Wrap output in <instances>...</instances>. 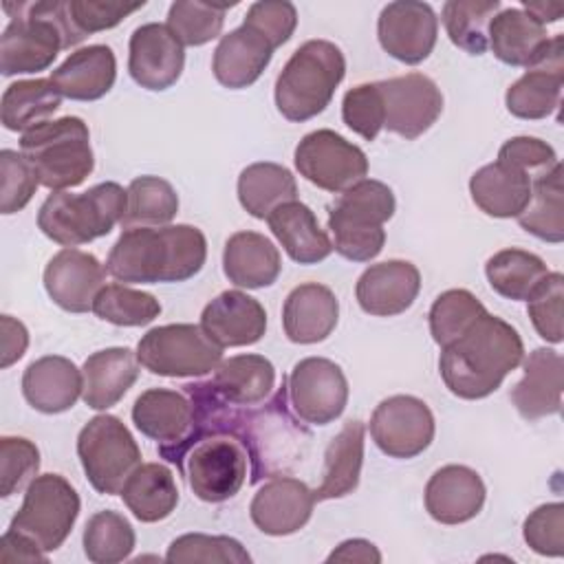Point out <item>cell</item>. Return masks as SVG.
I'll list each match as a JSON object with an SVG mask.
<instances>
[{"mask_svg": "<svg viewBox=\"0 0 564 564\" xmlns=\"http://www.w3.org/2000/svg\"><path fill=\"white\" fill-rule=\"evenodd\" d=\"M234 4L176 0L170 4L167 26L183 46H203L220 35L227 9Z\"/></svg>", "mask_w": 564, "mask_h": 564, "instance_id": "46", "label": "cell"}, {"mask_svg": "<svg viewBox=\"0 0 564 564\" xmlns=\"http://www.w3.org/2000/svg\"><path fill=\"white\" fill-rule=\"evenodd\" d=\"M562 302H564V275L560 271H549V275L527 297L529 319L535 333L549 344H560L564 339Z\"/></svg>", "mask_w": 564, "mask_h": 564, "instance_id": "49", "label": "cell"}, {"mask_svg": "<svg viewBox=\"0 0 564 564\" xmlns=\"http://www.w3.org/2000/svg\"><path fill=\"white\" fill-rule=\"evenodd\" d=\"M128 192L106 181L82 194L68 189L46 196L37 212L40 231L62 247H77L108 236L123 220Z\"/></svg>", "mask_w": 564, "mask_h": 564, "instance_id": "5", "label": "cell"}, {"mask_svg": "<svg viewBox=\"0 0 564 564\" xmlns=\"http://www.w3.org/2000/svg\"><path fill=\"white\" fill-rule=\"evenodd\" d=\"M500 9V0H447L441 20L454 46L482 55L489 48V24Z\"/></svg>", "mask_w": 564, "mask_h": 564, "instance_id": "43", "label": "cell"}, {"mask_svg": "<svg viewBox=\"0 0 564 564\" xmlns=\"http://www.w3.org/2000/svg\"><path fill=\"white\" fill-rule=\"evenodd\" d=\"M37 187L40 178L29 159L18 150L4 148L0 152V212L9 216L24 209Z\"/></svg>", "mask_w": 564, "mask_h": 564, "instance_id": "50", "label": "cell"}, {"mask_svg": "<svg viewBox=\"0 0 564 564\" xmlns=\"http://www.w3.org/2000/svg\"><path fill=\"white\" fill-rule=\"evenodd\" d=\"M200 326L223 348L251 346L264 337L267 311L256 297L231 289L205 304Z\"/></svg>", "mask_w": 564, "mask_h": 564, "instance_id": "23", "label": "cell"}, {"mask_svg": "<svg viewBox=\"0 0 564 564\" xmlns=\"http://www.w3.org/2000/svg\"><path fill=\"white\" fill-rule=\"evenodd\" d=\"M137 359L159 377H203L223 361V346L200 324H165L139 339Z\"/></svg>", "mask_w": 564, "mask_h": 564, "instance_id": "10", "label": "cell"}, {"mask_svg": "<svg viewBox=\"0 0 564 564\" xmlns=\"http://www.w3.org/2000/svg\"><path fill=\"white\" fill-rule=\"evenodd\" d=\"M485 304L467 289L443 291L427 315L432 339L443 348L458 339L482 313Z\"/></svg>", "mask_w": 564, "mask_h": 564, "instance_id": "47", "label": "cell"}, {"mask_svg": "<svg viewBox=\"0 0 564 564\" xmlns=\"http://www.w3.org/2000/svg\"><path fill=\"white\" fill-rule=\"evenodd\" d=\"M20 152L35 167L40 185L53 192L82 185L95 167L90 130L73 115L26 130L20 137Z\"/></svg>", "mask_w": 564, "mask_h": 564, "instance_id": "7", "label": "cell"}, {"mask_svg": "<svg viewBox=\"0 0 564 564\" xmlns=\"http://www.w3.org/2000/svg\"><path fill=\"white\" fill-rule=\"evenodd\" d=\"M498 161L524 170L533 181L560 163L555 150L538 137H513L505 141L498 150Z\"/></svg>", "mask_w": 564, "mask_h": 564, "instance_id": "56", "label": "cell"}, {"mask_svg": "<svg viewBox=\"0 0 564 564\" xmlns=\"http://www.w3.org/2000/svg\"><path fill=\"white\" fill-rule=\"evenodd\" d=\"M242 24L278 48L291 40L297 26V9L286 0H260L247 9Z\"/></svg>", "mask_w": 564, "mask_h": 564, "instance_id": "54", "label": "cell"}, {"mask_svg": "<svg viewBox=\"0 0 564 564\" xmlns=\"http://www.w3.org/2000/svg\"><path fill=\"white\" fill-rule=\"evenodd\" d=\"M62 97L73 101L101 99L117 79V59L110 46L90 44L73 51L48 77Z\"/></svg>", "mask_w": 564, "mask_h": 564, "instance_id": "28", "label": "cell"}, {"mask_svg": "<svg viewBox=\"0 0 564 564\" xmlns=\"http://www.w3.org/2000/svg\"><path fill=\"white\" fill-rule=\"evenodd\" d=\"M9 24L0 37V70L4 77L46 70L62 48L79 44L86 35L75 26L68 0L4 2Z\"/></svg>", "mask_w": 564, "mask_h": 564, "instance_id": "3", "label": "cell"}, {"mask_svg": "<svg viewBox=\"0 0 564 564\" xmlns=\"http://www.w3.org/2000/svg\"><path fill=\"white\" fill-rule=\"evenodd\" d=\"M533 178L505 161H494L476 170L469 178L471 200L494 218H518L531 200Z\"/></svg>", "mask_w": 564, "mask_h": 564, "instance_id": "30", "label": "cell"}, {"mask_svg": "<svg viewBox=\"0 0 564 564\" xmlns=\"http://www.w3.org/2000/svg\"><path fill=\"white\" fill-rule=\"evenodd\" d=\"M383 99V128L408 141L427 132L443 112V93L423 73H408L377 82Z\"/></svg>", "mask_w": 564, "mask_h": 564, "instance_id": "16", "label": "cell"}, {"mask_svg": "<svg viewBox=\"0 0 564 564\" xmlns=\"http://www.w3.org/2000/svg\"><path fill=\"white\" fill-rule=\"evenodd\" d=\"M93 313L115 326H145L161 315V302L128 284H106L93 302Z\"/></svg>", "mask_w": 564, "mask_h": 564, "instance_id": "45", "label": "cell"}, {"mask_svg": "<svg viewBox=\"0 0 564 564\" xmlns=\"http://www.w3.org/2000/svg\"><path fill=\"white\" fill-rule=\"evenodd\" d=\"M397 200L392 189L375 178H364L339 194L328 207L333 249L352 262H370L386 242L383 223L392 218Z\"/></svg>", "mask_w": 564, "mask_h": 564, "instance_id": "6", "label": "cell"}, {"mask_svg": "<svg viewBox=\"0 0 564 564\" xmlns=\"http://www.w3.org/2000/svg\"><path fill=\"white\" fill-rule=\"evenodd\" d=\"M524 375L511 390V403L527 421H538L562 410L564 361L553 348H535L522 359Z\"/></svg>", "mask_w": 564, "mask_h": 564, "instance_id": "25", "label": "cell"}, {"mask_svg": "<svg viewBox=\"0 0 564 564\" xmlns=\"http://www.w3.org/2000/svg\"><path fill=\"white\" fill-rule=\"evenodd\" d=\"M549 42L546 26L520 7L500 9L489 24V48L509 66L531 68Z\"/></svg>", "mask_w": 564, "mask_h": 564, "instance_id": "35", "label": "cell"}, {"mask_svg": "<svg viewBox=\"0 0 564 564\" xmlns=\"http://www.w3.org/2000/svg\"><path fill=\"white\" fill-rule=\"evenodd\" d=\"M128 205L123 229L130 227H163L178 214V194L170 181L161 176H137L128 185Z\"/></svg>", "mask_w": 564, "mask_h": 564, "instance_id": "42", "label": "cell"}, {"mask_svg": "<svg viewBox=\"0 0 564 564\" xmlns=\"http://www.w3.org/2000/svg\"><path fill=\"white\" fill-rule=\"evenodd\" d=\"M344 123L366 141H375L383 130L386 110L377 82L352 86L341 99Z\"/></svg>", "mask_w": 564, "mask_h": 564, "instance_id": "52", "label": "cell"}, {"mask_svg": "<svg viewBox=\"0 0 564 564\" xmlns=\"http://www.w3.org/2000/svg\"><path fill=\"white\" fill-rule=\"evenodd\" d=\"M145 2H110V0H68V11L75 26L84 33H99L117 26L134 11L143 9Z\"/></svg>", "mask_w": 564, "mask_h": 564, "instance_id": "55", "label": "cell"}, {"mask_svg": "<svg viewBox=\"0 0 564 564\" xmlns=\"http://www.w3.org/2000/svg\"><path fill=\"white\" fill-rule=\"evenodd\" d=\"M564 86V35L549 37L538 62L527 68L505 93L507 110L518 119H544L553 115Z\"/></svg>", "mask_w": 564, "mask_h": 564, "instance_id": "18", "label": "cell"}, {"mask_svg": "<svg viewBox=\"0 0 564 564\" xmlns=\"http://www.w3.org/2000/svg\"><path fill=\"white\" fill-rule=\"evenodd\" d=\"M0 560L2 562H46V553L26 535L7 529L0 538Z\"/></svg>", "mask_w": 564, "mask_h": 564, "instance_id": "58", "label": "cell"}, {"mask_svg": "<svg viewBox=\"0 0 564 564\" xmlns=\"http://www.w3.org/2000/svg\"><path fill=\"white\" fill-rule=\"evenodd\" d=\"M209 383L223 401L238 408H253L271 397L275 368L264 355H234L218 364Z\"/></svg>", "mask_w": 564, "mask_h": 564, "instance_id": "34", "label": "cell"}, {"mask_svg": "<svg viewBox=\"0 0 564 564\" xmlns=\"http://www.w3.org/2000/svg\"><path fill=\"white\" fill-rule=\"evenodd\" d=\"M522 538L531 551L546 557H562L564 553V505L549 502L533 509L524 524Z\"/></svg>", "mask_w": 564, "mask_h": 564, "instance_id": "53", "label": "cell"}, {"mask_svg": "<svg viewBox=\"0 0 564 564\" xmlns=\"http://www.w3.org/2000/svg\"><path fill=\"white\" fill-rule=\"evenodd\" d=\"M104 286V264L93 253L75 247L57 251L44 269V289L48 297L68 313L93 311V302Z\"/></svg>", "mask_w": 564, "mask_h": 564, "instance_id": "20", "label": "cell"}, {"mask_svg": "<svg viewBox=\"0 0 564 564\" xmlns=\"http://www.w3.org/2000/svg\"><path fill=\"white\" fill-rule=\"evenodd\" d=\"M62 95L51 79H18L2 93L0 119L11 132H26L44 121L59 108Z\"/></svg>", "mask_w": 564, "mask_h": 564, "instance_id": "39", "label": "cell"}, {"mask_svg": "<svg viewBox=\"0 0 564 564\" xmlns=\"http://www.w3.org/2000/svg\"><path fill=\"white\" fill-rule=\"evenodd\" d=\"M438 35V18L427 2L397 0L381 9L377 20V37L381 48L403 62L421 64L434 51Z\"/></svg>", "mask_w": 564, "mask_h": 564, "instance_id": "17", "label": "cell"}, {"mask_svg": "<svg viewBox=\"0 0 564 564\" xmlns=\"http://www.w3.org/2000/svg\"><path fill=\"white\" fill-rule=\"evenodd\" d=\"M185 66V46L167 24L148 22L134 29L128 44L130 77L145 90H167Z\"/></svg>", "mask_w": 564, "mask_h": 564, "instance_id": "19", "label": "cell"}, {"mask_svg": "<svg viewBox=\"0 0 564 564\" xmlns=\"http://www.w3.org/2000/svg\"><path fill=\"white\" fill-rule=\"evenodd\" d=\"M205 260L207 240L194 225L130 227L112 245L106 271L123 284L185 282Z\"/></svg>", "mask_w": 564, "mask_h": 564, "instance_id": "1", "label": "cell"}, {"mask_svg": "<svg viewBox=\"0 0 564 564\" xmlns=\"http://www.w3.org/2000/svg\"><path fill=\"white\" fill-rule=\"evenodd\" d=\"M531 18H535L542 26L557 22L564 15V2H522V7Z\"/></svg>", "mask_w": 564, "mask_h": 564, "instance_id": "60", "label": "cell"}, {"mask_svg": "<svg viewBox=\"0 0 564 564\" xmlns=\"http://www.w3.org/2000/svg\"><path fill=\"white\" fill-rule=\"evenodd\" d=\"M421 291V273L408 260L370 264L355 284V297L364 313L392 317L405 313Z\"/></svg>", "mask_w": 564, "mask_h": 564, "instance_id": "22", "label": "cell"}, {"mask_svg": "<svg viewBox=\"0 0 564 564\" xmlns=\"http://www.w3.org/2000/svg\"><path fill=\"white\" fill-rule=\"evenodd\" d=\"M167 562H205V564H249L251 555L247 549L229 535H207V533H185L170 542Z\"/></svg>", "mask_w": 564, "mask_h": 564, "instance_id": "48", "label": "cell"}, {"mask_svg": "<svg viewBox=\"0 0 564 564\" xmlns=\"http://www.w3.org/2000/svg\"><path fill=\"white\" fill-rule=\"evenodd\" d=\"M286 397L302 423L328 425L346 410L348 381L335 361L306 357L293 366L286 379Z\"/></svg>", "mask_w": 564, "mask_h": 564, "instance_id": "14", "label": "cell"}, {"mask_svg": "<svg viewBox=\"0 0 564 564\" xmlns=\"http://www.w3.org/2000/svg\"><path fill=\"white\" fill-rule=\"evenodd\" d=\"M82 399L90 410L117 405L139 377V359L126 346H112L86 357L82 366Z\"/></svg>", "mask_w": 564, "mask_h": 564, "instance_id": "29", "label": "cell"}, {"mask_svg": "<svg viewBox=\"0 0 564 564\" xmlns=\"http://www.w3.org/2000/svg\"><path fill=\"white\" fill-rule=\"evenodd\" d=\"M326 562H364V564H379L381 562V553L379 549L364 540V538H352V540H344L337 549L330 551V555L326 557Z\"/></svg>", "mask_w": 564, "mask_h": 564, "instance_id": "59", "label": "cell"}, {"mask_svg": "<svg viewBox=\"0 0 564 564\" xmlns=\"http://www.w3.org/2000/svg\"><path fill=\"white\" fill-rule=\"evenodd\" d=\"M346 75L341 48L328 40H308L293 51L275 79V106L289 121L302 123L330 104Z\"/></svg>", "mask_w": 564, "mask_h": 564, "instance_id": "4", "label": "cell"}, {"mask_svg": "<svg viewBox=\"0 0 564 564\" xmlns=\"http://www.w3.org/2000/svg\"><path fill=\"white\" fill-rule=\"evenodd\" d=\"M267 223L286 256L300 264H317L333 253V242L319 227L315 212L300 200L280 205Z\"/></svg>", "mask_w": 564, "mask_h": 564, "instance_id": "33", "label": "cell"}, {"mask_svg": "<svg viewBox=\"0 0 564 564\" xmlns=\"http://www.w3.org/2000/svg\"><path fill=\"white\" fill-rule=\"evenodd\" d=\"M339 302L335 293L319 282L295 286L282 306L284 335L293 344L324 341L337 326Z\"/></svg>", "mask_w": 564, "mask_h": 564, "instance_id": "27", "label": "cell"}, {"mask_svg": "<svg viewBox=\"0 0 564 564\" xmlns=\"http://www.w3.org/2000/svg\"><path fill=\"white\" fill-rule=\"evenodd\" d=\"M524 359L518 330L498 315L482 313L458 339L441 348L438 370L447 390L460 399H485Z\"/></svg>", "mask_w": 564, "mask_h": 564, "instance_id": "2", "label": "cell"}, {"mask_svg": "<svg viewBox=\"0 0 564 564\" xmlns=\"http://www.w3.org/2000/svg\"><path fill=\"white\" fill-rule=\"evenodd\" d=\"M40 469V449L24 436L0 438V496L9 498L31 485Z\"/></svg>", "mask_w": 564, "mask_h": 564, "instance_id": "51", "label": "cell"}, {"mask_svg": "<svg viewBox=\"0 0 564 564\" xmlns=\"http://www.w3.org/2000/svg\"><path fill=\"white\" fill-rule=\"evenodd\" d=\"M134 427L159 443V454L181 467L183 454L196 432V405L185 390L150 388L132 405Z\"/></svg>", "mask_w": 564, "mask_h": 564, "instance_id": "13", "label": "cell"}, {"mask_svg": "<svg viewBox=\"0 0 564 564\" xmlns=\"http://www.w3.org/2000/svg\"><path fill=\"white\" fill-rule=\"evenodd\" d=\"M485 482L467 465H445L425 485V509L441 524H463L476 518L485 505Z\"/></svg>", "mask_w": 564, "mask_h": 564, "instance_id": "24", "label": "cell"}, {"mask_svg": "<svg viewBox=\"0 0 564 564\" xmlns=\"http://www.w3.org/2000/svg\"><path fill=\"white\" fill-rule=\"evenodd\" d=\"M223 271L236 286L264 289L278 280L282 258L267 236L258 231H236L225 242Z\"/></svg>", "mask_w": 564, "mask_h": 564, "instance_id": "32", "label": "cell"}, {"mask_svg": "<svg viewBox=\"0 0 564 564\" xmlns=\"http://www.w3.org/2000/svg\"><path fill=\"white\" fill-rule=\"evenodd\" d=\"M77 456L95 491L121 494L130 474L141 465V449L115 414L93 416L77 436Z\"/></svg>", "mask_w": 564, "mask_h": 564, "instance_id": "9", "label": "cell"}, {"mask_svg": "<svg viewBox=\"0 0 564 564\" xmlns=\"http://www.w3.org/2000/svg\"><path fill=\"white\" fill-rule=\"evenodd\" d=\"M79 516V496L59 474H40L24 491V500L9 529L33 540L44 553L59 549Z\"/></svg>", "mask_w": 564, "mask_h": 564, "instance_id": "11", "label": "cell"}, {"mask_svg": "<svg viewBox=\"0 0 564 564\" xmlns=\"http://www.w3.org/2000/svg\"><path fill=\"white\" fill-rule=\"evenodd\" d=\"M82 370L62 355H44L31 361L22 375V394L26 403L42 414H59L82 397Z\"/></svg>", "mask_w": 564, "mask_h": 564, "instance_id": "26", "label": "cell"}, {"mask_svg": "<svg viewBox=\"0 0 564 564\" xmlns=\"http://www.w3.org/2000/svg\"><path fill=\"white\" fill-rule=\"evenodd\" d=\"M436 432L434 414L425 401L412 394L383 399L370 416V436L390 458H414L423 454Z\"/></svg>", "mask_w": 564, "mask_h": 564, "instance_id": "15", "label": "cell"}, {"mask_svg": "<svg viewBox=\"0 0 564 564\" xmlns=\"http://www.w3.org/2000/svg\"><path fill=\"white\" fill-rule=\"evenodd\" d=\"M84 553L95 564H117L130 557L137 544L132 524L119 511L106 509L88 518L84 527Z\"/></svg>", "mask_w": 564, "mask_h": 564, "instance_id": "44", "label": "cell"}, {"mask_svg": "<svg viewBox=\"0 0 564 564\" xmlns=\"http://www.w3.org/2000/svg\"><path fill=\"white\" fill-rule=\"evenodd\" d=\"M0 330H2V359H0V368H9L18 359H22V355L26 352L29 330H26V326L20 319H15L11 315H2L0 317Z\"/></svg>", "mask_w": 564, "mask_h": 564, "instance_id": "57", "label": "cell"}, {"mask_svg": "<svg viewBox=\"0 0 564 564\" xmlns=\"http://www.w3.org/2000/svg\"><path fill=\"white\" fill-rule=\"evenodd\" d=\"M293 161L300 176L335 194L346 192L368 174L366 152L328 128L304 134L295 148Z\"/></svg>", "mask_w": 564, "mask_h": 564, "instance_id": "12", "label": "cell"}, {"mask_svg": "<svg viewBox=\"0 0 564 564\" xmlns=\"http://www.w3.org/2000/svg\"><path fill=\"white\" fill-rule=\"evenodd\" d=\"M313 489L293 476H271L251 498V522L267 535L297 533L313 513Z\"/></svg>", "mask_w": 564, "mask_h": 564, "instance_id": "21", "label": "cell"}, {"mask_svg": "<svg viewBox=\"0 0 564 564\" xmlns=\"http://www.w3.org/2000/svg\"><path fill=\"white\" fill-rule=\"evenodd\" d=\"M485 275L489 280V286L513 302H520L533 293V289L549 275V267L544 260L531 251L524 249H500L496 251L487 264Z\"/></svg>", "mask_w": 564, "mask_h": 564, "instance_id": "41", "label": "cell"}, {"mask_svg": "<svg viewBox=\"0 0 564 564\" xmlns=\"http://www.w3.org/2000/svg\"><path fill=\"white\" fill-rule=\"evenodd\" d=\"M238 200L249 216L267 220L280 205L297 200L295 176L280 163H251L238 176Z\"/></svg>", "mask_w": 564, "mask_h": 564, "instance_id": "38", "label": "cell"}, {"mask_svg": "<svg viewBox=\"0 0 564 564\" xmlns=\"http://www.w3.org/2000/svg\"><path fill=\"white\" fill-rule=\"evenodd\" d=\"M249 454L238 436L229 432H203L185 449L181 471L189 489L203 502H225L234 498L247 480Z\"/></svg>", "mask_w": 564, "mask_h": 564, "instance_id": "8", "label": "cell"}, {"mask_svg": "<svg viewBox=\"0 0 564 564\" xmlns=\"http://www.w3.org/2000/svg\"><path fill=\"white\" fill-rule=\"evenodd\" d=\"M273 51L275 48L262 35L240 24L238 29L223 35L216 46L212 59L214 77L225 88H247L264 73L273 57Z\"/></svg>", "mask_w": 564, "mask_h": 564, "instance_id": "31", "label": "cell"}, {"mask_svg": "<svg viewBox=\"0 0 564 564\" xmlns=\"http://www.w3.org/2000/svg\"><path fill=\"white\" fill-rule=\"evenodd\" d=\"M364 436L366 427L361 421H348L328 443L324 452L322 482L313 489L315 500H335L352 494L359 485L364 465Z\"/></svg>", "mask_w": 564, "mask_h": 564, "instance_id": "36", "label": "cell"}, {"mask_svg": "<svg viewBox=\"0 0 564 564\" xmlns=\"http://www.w3.org/2000/svg\"><path fill=\"white\" fill-rule=\"evenodd\" d=\"M564 187H562V165L557 163L546 174L533 181L531 200L518 216V223L531 236L544 242L564 240Z\"/></svg>", "mask_w": 564, "mask_h": 564, "instance_id": "40", "label": "cell"}, {"mask_svg": "<svg viewBox=\"0 0 564 564\" xmlns=\"http://www.w3.org/2000/svg\"><path fill=\"white\" fill-rule=\"evenodd\" d=\"M121 498L141 522H159L172 516L178 505V487L170 467L141 463L121 489Z\"/></svg>", "mask_w": 564, "mask_h": 564, "instance_id": "37", "label": "cell"}]
</instances>
